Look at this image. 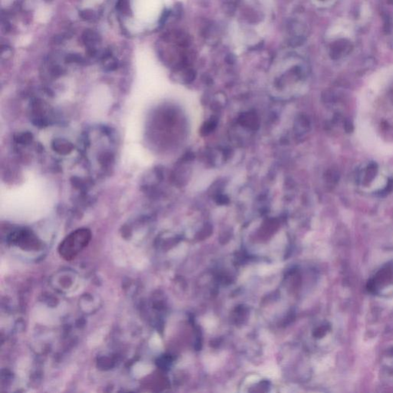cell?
<instances>
[{"mask_svg":"<svg viewBox=\"0 0 393 393\" xmlns=\"http://www.w3.org/2000/svg\"><path fill=\"white\" fill-rule=\"evenodd\" d=\"M91 238L92 234L88 229L74 230L61 243L59 247V255L64 260H73L89 245Z\"/></svg>","mask_w":393,"mask_h":393,"instance_id":"1","label":"cell"},{"mask_svg":"<svg viewBox=\"0 0 393 393\" xmlns=\"http://www.w3.org/2000/svg\"><path fill=\"white\" fill-rule=\"evenodd\" d=\"M12 241H15L19 246H25L26 248L37 245L36 239L32 237L31 234L26 232L16 234L14 238H12Z\"/></svg>","mask_w":393,"mask_h":393,"instance_id":"2","label":"cell"},{"mask_svg":"<svg viewBox=\"0 0 393 393\" xmlns=\"http://www.w3.org/2000/svg\"><path fill=\"white\" fill-rule=\"evenodd\" d=\"M54 149L56 150L59 154H66L70 153L72 150V146L66 140H59L55 142V144H53Z\"/></svg>","mask_w":393,"mask_h":393,"instance_id":"3","label":"cell"},{"mask_svg":"<svg viewBox=\"0 0 393 393\" xmlns=\"http://www.w3.org/2000/svg\"><path fill=\"white\" fill-rule=\"evenodd\" d=\"M378 172V167L376 163H372L368 166L367 170L365 174V181L371 182L376 177Z\"/></svg>","mask_w":393,"mask_h":393,"instance_id":"4","label":"cell"},{"mask_svg":"<svg viewBox=\"0 0 393 393\" xmlns=\"http://www.w3.org/2000/svg\"><path fill=\"white\" fill-rule=\"evenodd\" d=\"M345 130L347 131L348 133L353 132V130H354V126L350 123V121H347L346 124H345Z\"/></svg>","mask_w":393,"mask_h":393,"instance_id":"5","label":"cell"},{"mask_svg":"<svg viewBox=\"0 0 393 393\" xmlns=\"http://www.w3.org/2000/svg\"><path fill=\"white\" fill-rule=\"evenodd\" d=\"M45 1H49V0H45Z\"/></svg>","mask_w":393,"mask_h":393,"instance_id":"6","label":"cell"}]
</instances>
